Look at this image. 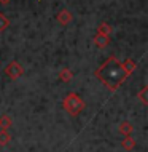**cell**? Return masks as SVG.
Wrapping results in <instances>:
<instances>
[{"label":"cell","mask_w":148,"mask_h":152,"mask_svg":"<svg viewBox=\"0 0 148 152\" xmlns=\"http://www.w3.org/2000/svg\"><path fill=\"white\" fill-rule=\"evenodd\" d=\"M5 75L10 77L11 80H18L19 77L24 75V69H22V66L19 64V63H16V61H11V63L5 67Z\"/></svg>","instance_id":"3957f363"},{"label":"cell","mask_w":148,"mask_h":152,"mask_svg":"<svg viewBox=\"0 0 148 152\" xmlns=\"http://www.w3.org/2000/svg\"><path fill=\"white\" fill-rule=\"evenodd\" d=\"M73 79V72L70 71L69 67H64V69H61V72H59V80L61 82H70Z\"/></svg>","instance_id":"ba28073f"},{"label":"cell","mask_w":148,"mask_h":152,"mask_svg":"<svg viewBox=\"0 0 148 152\" xmlns=\"http://www.w3.org/2000/svg\"><path fill=\"white\" fill-rule=\"evenodd\" d=\"M10 2H11V0H0V5H8Z\"/></svg>","instance_id":"9a60e30c"},{"label":"cell","mask_w":148,"mask_h":152,"mask_svg":"<svg viewBox=\"0 0 148 152\" xmlns=\"http://www.w3.org/2000/svg\"><path fill=\"white\" fill-rule=\"evenodd\" d=\"M121 146L124 147L126 151H132L134 147H135V139L132 136H124V139H123V142H121Z\"/></svg>","instance_id":"30bf717a"},{"label":"cell","mask_w":148,"mask_h":152,"mask_svg":"<svg viewBox=\"0 0 148 152\" xmlns=\"http://www.w3.org/2000/svg\"><path fill=\"white\" fill-rule=\"evenodd\" d=\"M38 2H40V0H38Z\"/></svg>","instance_id":"2e32d148"},{"label":"cell","mask_w":148,"mask_h":152,"mask_svg":"<svg viewBox=\"0 0 148 152\" xmlns=\"http://www.w3.org/2000/svg\"><path fill=\"white\" fill-rule=\"evenodd\" d=\"M94 75H96L110 91H116V90L126 82L127 77H129L124 72V69H123L121 61L115 55H112L110 58H107L104 63L99 66L96 69V72H94Z\"/></svg>","instance_id":"6da1fadb"},{"label":"cell","mask_w":148,"mask_h":152,"mask_svg":"<svg viewBox=\"0 0 148 152\" xmlns=\"http://www.w3.org/2000/svg\"><path fill=\"white\" fill-rule=\"evenodd\" d=\"M137 98L140 99V102H142L143 106H147V104H148V88H147V87H143L140 91H139Z\"/></svg>","instance_id":"4fadbf2b"},{"label":"cell","mask_w":148,"mask_h":152,"mask_svg":"<svg viewBox=\"0 0 148 152\" xmlns=\"http://www.w3.org/2000/svg\"><path fill=\"white\" fill-rule=\"evenodd\" d=\"M11 141V134L6 130H0V146H6Z\"/></svg>","instance_id":"7c38bea8"},{"label":"cell","mask_w":148,"mask_h":152,"mask_svg":"<svg viewBox=\"0 0 148 152\" xmlns=\"http://www.w3.org/2000/svg\"><path fill=\"white\" fill-rule=\"evenodd\" d=\"M11 125H13V120H11L10 115H2V117H0V128H2V130L11 128Z\"/></svg>","instance_id":"8fae6325"},{"label":"cell","mask_w":148,"mask_h":152,"mask_svg":"<svg viewBox=\"0 0 148 152\" xmlns=\"http://www.w3.org/2000/svg\"><path fill=\"white\" fill-rule=\"evenodd\" d=\"M110 43V37L108 35H104V34H96V37H94V45L99 48H105L107 45Z\"/></svg>","instance_id":"5b68a950"},{"label":"cell","mask_w":148,"mask_h":152,"mask_svg":"<svg viewBox=\"0 0 148 152\" xmlns=\"http://www.w3.org/2000/svg\"><path fill=\"white\" fill-rule=\"evenodd\" d=\"M72 13L69 10H61L59 13L56 15V21H57V24H61V26H67V24H70V21H72Z\"/></svg>","instance_id":"277c9868"},{"label":"cell","mask_w":148,"mask_h":152,"mask_svg":"<svg viewBox=\"0 0 148 152\" xmlns=\"http://www.w3.org/2000/svg\"><path fill=\"white\" fill-rule=\"evenodd\" d=\"M121 66H123V69H124V72L127 75H131V74L135 71V67H137V63H135L132 58H127V59H124V63H121Z\"/></svg>","instance_id":"8992f818"},{"label":"cell","mask_w":148,"mask_h":152,"mask_svg":"<svg viewBox=\"0 0 148 152\" xmlns=\"http://www.w3.org/2000/svg\"><path fill=\"white\" fill-rule=\"evenodd\" d=\"M8 26H10V19H8L5 15L0 13V32H3L5 29H8Z\"/></svg>","instance_id":"5bb4252c"},{"label":"cell","mask_w":148,"mask_h":152,"mask_svg":"<svg viewBox=\"0 0 148 152\" xmlns=\"http://www.w3.org/2000/svg\"><path fill=\"white\" fill-rule=\"evenodd\" d=\"M118 131H120L123 136H131L132 131H134V126H132V123H129V122H121Z\"/></svg>","instance_id":"52a82bcc"},{"label":"cell","mask_w":148,"mask_h":152,"mask_svg":"<svg viewBox=\"0 0 148 152\" xmlns=\"http://www.w3.org/2000/svg\"><path fill=\"white\" fill-rule=\"evenodd\" d=\"M97 32H99V34H104V35H112V32H113V27L112 26H110V24L108 23H100V24H99V27H97Z\"/></svg>","instance_id":"9c48e42d"},{"label":"cell","mask_w":148,"mask_h":152,"mask_svg":"<svg viewBox=\"0 0 148 152\" xmlns=\"http://www.w3.org/2000/svg\"><path fill=\"white\" fill-rule=\"evenodd\" d=\"M62 107L70 114L72 117H77L84 109V101L78 93H69L62 101Z\"/></svg>","instance_id":"7a4b0ae2"}]
</instances>
